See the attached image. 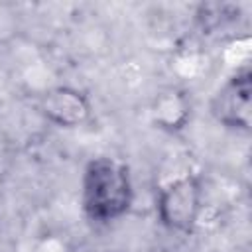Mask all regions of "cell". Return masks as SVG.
Returning a JSON list of instances; mask_svg holds the SVG:
<instances>
[{"label": "cell", "mask_w": 252, "mask_h": 252, "mask_svg": "<svg viewBox=\"0 0 252 252\" xmlns=\"http://www.w3.org/2000/svg\"><path fill=\"white\" fill-rule=\"evenodd\" d=\"M134 201L130 167L116 158H94L87 163L81 179V205L93 222L122 219Z\"/></svg>", "instance_id": "6da1fadb"}, {"label": "cell", "mask_w": 252, "mask_h": 252, "mask_svg": "<svg viewBox=\"0 0 252 252\" xmlns=\"http://www.w3.org/2000/svg\"><path fill=\"white\" fill-rule=\"evenodd\" d=\"M203 211V185L195 173H181L159 187L156 213L173 232H191Z\"/></svg>", "instance_id": "7a4b0ae2"}, {"label": "cell", "mask_w": 252, "mask_h": 252, "mask_svg": "<svg viewBox=\"0 0 252 252\" xmlns=\"http://www.w3.org/2000/svg\"><path fill=\"white\" fill-rule=\"evenodd\" d=\"M252 83L248 73L232 75L213 98V114L228 128L248 130L252 108Z\"/></svg>", "instance_id": "3957f363"}, {"label": "cell", "mask_w": 252, "mask_h": 252, "mask_svg": "<svg viewBox=\"0 0 252 252\" xmlns=\"http://www.w3.org/2000/svg\"><path fill=\"white\" fill-rule=\"evenodd\" d=\"M39 110L51 124H57L61 128H75L89 118L91 102L83 91L59 85L43 93Z\"/></svg>", "instance_id": "277c9868"}, {"label": "cell", "mask_w": 252, "mask_h": 252, "mask_svg": "<svg viewBox=\"0 0 252 252\" xmlns=\"http://www.w3.org/2000/svg\"><path fill=\"white\" fill-rule=\"evenodd\" d=\"M154 120L161 128L177 130L183 128L189 118V106L181 93L177 91H165L161 93L154 102Z\"/></svg>", "instance_id": "5b68a950"}]
</instances>
